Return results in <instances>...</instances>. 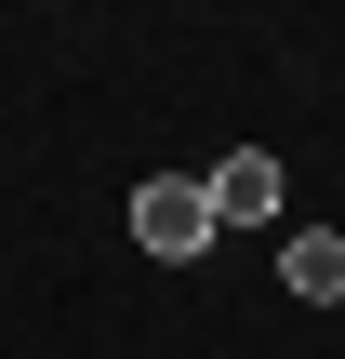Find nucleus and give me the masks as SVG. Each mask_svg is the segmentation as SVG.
<instances>
[{"instance_id":"1","label":"nucleus","mask_w":345,"mask_h":359,"mask_svg":"<svg viewBox=\"0 0 345 359\" xmlns=\"http://www.w3.org/2000/svg\"><path fill=\"white\" fill-rule=\"evenodd\" d=\"M133 240L173 253V266L213 253V200H199V173H146V187H133Z\"/></svg>"},{"instance_id":"2","label":"nucleus","mask_w":345,"mask_h":359,"mask_svg":"<svg viewBox=\"0 0 345 359\" xmlns=\"http://www.w3.org/2000/svg\"><path fill=\"white\" fill-rule=\"evenodd\" d=\"M199 200H213V226H279V160L266 147H226L199 173Z\"/></svg>"},{"instance_id":"3","label":"nucleus","mask_w":345,"mask_h":359,"mask_svg":"<svg viewBox=\"0 0 345 359\" xmlns=\"http://www.w3.org/2000/svg\"><path fill=\"white\" fill-rule=\"evenodd\" d=\"M279 280H293L306 306H345V226H293V240H279Z\"/></svg>"}]
</instances>
